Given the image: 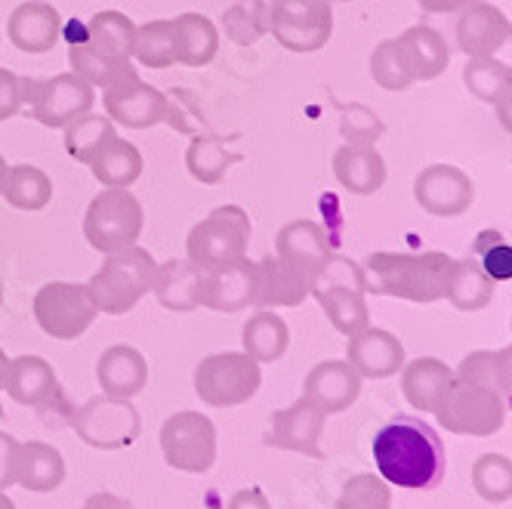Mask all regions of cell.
<instances>
[{
    "instance_id": "1",
    "label": "cell",
    "mask_w": 512,
    "mask_h": 509,
    "mask_svg": "<svg viewBox=\"0 0 512 509\" xmlns=\"http://www.w3.org/2000/svg\"><path fill=\"white\" fill-rule=\"evenodd\" d=\"M374 466L386 485L429 491L445 476V445L438 432L417 417H395L371 442Z\"/></svg>"
},
{
    "instance_id": "2",
    "label": "cell",
    "mask_w": 512,
    "mask_h": 509,
    "mask_svg": "<svg viewBox=\"0 0 512 509\" xmlns=\"http://www.w3.org/2000/svg\"><path fill=\"white\" fill-rule=\"evenodd\" d=\"M454 266L457 260L442 250H423V253L377 250L361 266V287L383 297L429 306L448 297Z\"/></svg>"
},
{
    "instance_id": "3",
    "label": "cell",
    "mask_w": 512,
    "mask_h": 509,
    "mask_svg": "<svg viewBox=\"0 0 512 509\" xmlns=\"http://www.w3.org/2000/svg\"><path fill=\"white\" fill-rule=\"evenodd\" d=\"M155 272L158 260L152 257V250H145L139 244L108 253L96 275L87 281V294L102 315H127L136 309L142 297L152 294L155 287Z\"/></svg>"
},
{
    "instance_id": "4",
    "label": "cell",
    "mask_w": 512,
    "mask_h": 509,
    "mask_svg": "<svg viewBox=\"0 0 512 509\" xmlns=\"http://www.w3.org/2000/svg\"><path fill=\"white\" fill-rule=\"evenodd\" d=\"M250 216L238 204H226L210 210L201 223L192 226L186 238L189 263H195L201 272L229 266L241 257H247L250 247Z\"/></svg>"
},
{
    "instance_id": "5",
    "label": "cell",
    "mask_w": 512,
    "mask_h": 509,
    "mask_svg": "<svg viewBox=\"0 0 512 509\" xmlns=\"http://www.w3.org/2000/svg\"><path fill=\"white\" fill-rule=\"evenodd\" d=\"M260 386L263 365L244 352H213L195 368V392L207 408H241Z\"/></svg>"
},
{
    "instance_id": "6",
    "label": "cell",
    "mask_w": 512,
    "mask_h": 509,
    "mask_svg": "<svg viewBox=\"0 0 512 509\" xmlns=\"http://www.w3.org/2000/svg\"><path fill=\"white\" fill-rule=\"evenodd\" d=\"M145 213L130 189H102L84 213V238L102 257L127 250L142 235Z\"/></svg>"
},
{
    "instance_id": "7",
    "label": "cell",
    "mask_w": 512,
    "mask_h": 509,
    "mask_svg": "<svg viewBox=\"0 0 512 509\" xmlns=\"http://www.w3.org/2000/svg\"><path fill=\"white\" fill-rule=\"evenodd\" d=\"M506 411H509V405L497 389L466 383V380L454 377V383H451L448 395L442 398V405H438L435 417H438V426L448 429L451 435L488 439V435L503 429Z\"/></svg>"
},
{
    "instance_id": "8",
    "label": "cell",
    "mask_w": 512,
    "mask_h": 509,
    "mask_svg": "<svg viewBox=\"0 0 512 509\" xmlns=\"http://www.w3.org/2000/svg\"><path fill=\"white\" fill-rule=\"evenodd\" d=\"M93 102L96 90L75 71H62L53 78H22V105H28L31 118L50 130H65L71 121L90 115Z\"/></svg>"
},
{
    "instance_id": "9",
    "label": "cell",
    "mask_w": 512,
    "mask_h": 509,
    "mask_svg": "<svg viewBox=\"0 0 512 509\" xmlns=\"http://www.w3.org/2000/svg\"><path fill=\"white\" fill-rule=\"evenodd\" d=\"M71 426H75L78 439L96 451H124L136 445L142 417L133 408V398L96 395L71 411Z\"/></svg>"
},
{
    "instance_id": "10",
    "label": "cell",
    "mask_w": 512,
    "mask_h": 509,
    "mask_svg": "<svg viewBox=\"0 0 512 509\" xmlns=\"http://www.w3.org/2000/svg\"><path fill=\"white\" fill-rule=\"evenodd\" d=\"M269 34L290 53H318L334 34L331 0H269Z\"/></svg>"
},
{
    "instance_id": "11",
    "label": "cell",
    "mask_w": 512,
    "mask_h": 509,
    "mask_svg": "<svg viewBox=\"0 0 512 509\" xmlns=\"http://www.w3.org/2000/svg\"><path fill=\"white\" fill-rule=\"evenodd\" d=\"M161 454L170 469L204 476L216 463V426L201 411H176L161 426Z\"/></svg>"
},
{
    "instance_id": "12",
    "label": "cell",
    "mask_w": 512,
    "mask_h": 509,
    "mask_svg": "<svg viewBox=\"0 0 512 509\" xmlns=\"http://www.w3.org/2000/svg\"><path fill=\"white\" fill-rule=\"evenodd\" d=\"M34 321L53 340H78L96 321V306L87 294V284L50 281L34 294Z\"/></svg>"
},
{
    "instance_id": "13",
    "label": "cell",
    "mask_w": 512,
    "mask_h": 509,
    "mask_svg": "<svg viewBox=\"0 0 512 509\" xmlns=\"http://www.w3.org/2000/svg\"><path fill=\"white\" fill-rule=\"evenodd\" d=\"M457 47L472 56H491L512 68V22L494 4H472L457 19Z\"/></svg>"
},
{
    "instance_id": "14",
    "label": "cell",
    "mask_w": 512,
    "mask_h": 509,
    "mask_svg": "<svg viewBox=\"0 0 512 509\" xmlns=\"http://www.w3.org/2000/svg\"><path fill=\"white\" fill-rule=\"evenodd\" d=\"M414 201L429 216L454 220V216H463L472 207L475 186L466 176V170L454 164H429L414 179Z\"/></svg>"
},
{
    "instance_id": "15",
    "label": "cell",
    "mask_w": 512,
    "mask_h": 509,
    "mask_svg": "<svg viewBox=\"0 0 512 509\" xmlns=\"http://www.w3.org/2000/svg\"><path fill=\"white\" fill-rule=\"evenodd\" d=\"M102 105L105 115L115 121V127L149 130L167 121L170 99L158 87L145 84L142 78H127L118 81L115 87L102 90Z\"/></svg>"
},
{
    "instance_id": "16",
    "label": "cell",
    "mask_w": 512,
    "mask_h": 509,
    "mask_svg": "<svg viewBox=\"0 0 512 509\" xmlns=\"http://www.w3.org/2000/svg\"><path fill=\"white\" fill-rule=\"evenodd\" d=\"M68 65L78 78H84L93 90H108L118 81L127 78H139V71L133 68V59H121L115 53H108L102 47H96L87 34H84V22H71L68 31Z\"/></svg>"
},
{
    "instance_id": "17",
    "label": "cell",
    "mask_w": 512,
    "mask_h": 509,
    "mask_svg": "<svg viewBox=\"0 0 512 509\" xmlns=\"http://www.w3.org/2000/svg\"><path fill=\"white\" fill-rule=\"evenodd\" d=\"M324 423H327V414L324 411H318L312 402H306V398H297L294 405H287V408H281V411L272 414L266 445L318 460L321 457Z\"/></svg>"
},
{
    "instance_id": "18",
    "label": "cell",
    "mask_w": 512,
    "mask_h": 509,
    "mask_svg": "<svg viewBox=\"0 0 512 509\" xmlns=\"http://www.w3.org/2000/svg\"><path fill=\"white\" fill-rule=\"evenodd\" d=\"M275 257L297 266L318 278V284L327 278V269L334 266V247L327 241V232L312 220H290L275 235Z\"/></svg>"
},
{
    "instance_id": "19",
    "label": "cell",
    "mask_w": 512,
    "mask_h": 509,
    "mask_svg": "<svg viewBox=\"0 0 512 509\" xmlns=\"http://www.w3.org/2000/svg\"><path fill=\"white\" fill-rule=\"evenodd\" d=\"M318 287V278H312L309 272L284 263L275 253L263 257L256 263V297L253 306L256 309H290L300 306L312 297V290Z\"/></svg>"
},
{
    "instance_id": "20",
    "label": "cell",
    "mask_w": 512,
    "mask_h": 509,
    "mask_svg": "<svg viewBox=\"0 0 512 509\" xmlns=\"http://www.w3.org/2000/svg\"><path fill=\"white\" fill-rule=\"evenodd\" d=\"M358 395H361V377L346 358L318 361L303 380V398L327 417L349 411L358 402Z\"/></svg>"
},
{
    "instance_id": "21",
    "label": "cell",
    "mask_w": 512,
    "mask_h": 509,
    "mask_svg": "<svg viewBox=\"0 0 512 509\" xmlns=\"http://www.w3.org/2000/svg\"><path fill=\"white\" fill-rule=\"evenodd\" d=\"M346 361L358 371L361 380H389L405 368V343L383 327H364L355 337H349Z\"/></svg>"
},
{
    "instance_id": "22",
    "label": "cell",
    "mask_w": 512,
    "mask_h": 509,
    "mask_svg": "<svg viewBox=\"0 0 512 509\" xmlns=\"http://www.w3.org/2000/svg\"><path fill=\"white\" fill-rule=\"evenodd\" d=\"M4 392L13 398L16 405L50 411L62 402V389L53 365L41 355H16L10 358L7 368V383Z\"/></svg>"
},
{
    "instance_id": "23",
    "label": "cell",
    "mask_w": 512,
    "mask_h": 509,
    "mask_svg": "<svg viewBox=\"0 0 512 509\" xmlns=\"http://www.w3.org/2000/svg\"><path fill=\"white\" fill-rule=\"evenodd\" d=\"M256 297V263L241 257L229 266L204 272L201 306L213 312H244Z\"/></svg>"
},
{
    "instance_id": "24",
    "label": "cell",
    "mask_w": 512,
    "mask_h": 509,
    "mask_svg": "<svg viewBox=\"0 0 512 509\" xmlns=\"http://www.w3.org/2000/svg\"><path fill=\"white\" fill-rule=\"evenodd\" d=\"M7 38L22 53H50L62 38V16L47 0H25L7 19Z\"/></svg>"
},
{
    "instance_id": "25",
    "label": "cell",
    "mask_w": 512,
    "mask_h": 509,
    "mask_svg": "<svg viewBox=\"0 0 512 509\" xmlns=\"http://www.w3.org/2000/svg\"><path fill=\"white\" fill-rule=\"evenodd\" d=\"M395 44H398V53H401V59H405V68H408V75L414 78V84L442 78L448 71V65H451L448 41L429 25L405 28L395 38Z\"/></svg>"
},
{
    "instance_id": "26",
    "label": "cell",
    "mask_w": 512,
    "mask_h": 509,
    "mask_svg": "<svg viewBox=\"0 0 512 509\" xmlns=\"http://www.w3.org/2000/svg\"><path fill=\"white\" fill-rule=\"evenodd\" d=\"M96 380L102 386V395L136 398L149 383V361L136 346H108L96 361Z\"/></svg>"
},
{
    "instance_id": "27",
    "label": "cell",
    "mask_w": 512,
    "mask_h": 509,
    "mask_svg": "<svg viewBox=\"0 0 512 509\" xmlns=\"http://www.w3.org/2000/svg\"><path fill=\"white\" fill-rule=\"evenodd\" d=\"M451 383H454V371L442 358L420 355L414 361H405V368H401V392H405L408 405L423 414L438 411Z\"/></svg>"
},
{
    "instance_id": "28",
    "label": "cell",
    "mask_w": 512,
    "mask_h": 509,
    "mask_svg": "<svg viewBox=\"0 0 512 509\" xmlns=\"http://www.w3.org/2000/svg\"><path fill=\"white\" fill-rule=\"evenodd\" d=\"M312 297L324 309L327 321L334 324V331H340L346 340L364 331V327H371V309H368V300H364L361 284H343V281L324 284L321 281L312 290Z\"/></svg>"
},
{
    "instance_id": "29",
    "label": "cell",
    "mask_w": 512,
    "mask_h": 509,
    "mask_svg": "<svg viewBox=\"0 0 512 509\" xmlns=\"http://www.w3.org/2000/svg\"><path fill=\"white\" fill-rule=\"evenodd\" d=\"M334 176L349 195H374L386 183V161L377 145H349L343 142L334 155Z\"/></svg>"
},
{
    "instance_id": "30",
    "label": "cell",
    "mask_w": 512,
    "mask_h": 509,
    "mask_svg": "<svg viewBox=\"0 0 512 509\" xmlns=\"http://www.w3.org/2000/svg\"><path fill=\"white\" fill-rule=\"evenodd\" d=\"M65 482V460L62 451L50 442H19L16 457V485L34 494H53Z\"/></svg>"
},
{
    "instance_id": "31",
    "label": "cell",
    "mask_w": 512,
    "mask_h": 509,
    "mask_svg": "<svg viewBox=\"0 0 512 509\" xmlns=\"http://www.w3.org/2000/svg\"><path fill=\"white\" fill-rule=\"evenodd\" d=\"M201 281H204V272L195 263L167 260V263H158L152 294L170 312H195L201 306Z\"/></svg>"
},
{
    "instance_id": "32",
    "label": "cell",
    "mask_w": 512,
    "mask_h": 509,
    "mask_svg": "<svg viewBox=\"0 0 512 509\" xmlns=\"http://www.w3.org/2000/svg\"><path fill=\"white\" fill-rule=\"evenodd\" d=\"M287 346H290V327L272 309L253 312L241 327V352L250 355L256 365H275V361L284 358Z\"/></svg>"
},
{
    "instance_id": "33",
    "label": "cell",
    "mask_w": 512,
    "mask_h": 509,
    "mask_svg": "<svg viewBox=\"0 0 512 509\" xmlns=\"http://www.w3.org/2000/svg\"><path fill=\"white\" fill-rule=\"evenodd\" d=\"M176 28V62L186 68H204L219 53V28L201 13H182L173 19Z\"/></svg>"
},
{
    "instance_id": "34",
    "label": "cell",
    "mask_w": 512,
    "mask_h": 509,
    "mask_svg": "<svg viewBox=\"0 0 512 509\" xmlns=\"http://www.w3.org/2000/svg\"><path fill=\"white\" fill-rule=\"evenodd\" d=\"M93 179L105 189H130L142 176V155L133 142L115 136L112 142L99 152V158L90 164Z\"/></svg>"
},
{
    "instance_id": "35",
    "label": "cell",
    "mask_w": 512,
    "mask_h": 509,
    "mask_svg": "<svg viewBox=\"0 0 512 509\" xmlns=\"http://www.w3.org/2000/svg\"><path fill=\"white\" fill-rule=\"evenodd\" d=\"M241 155L229 152L226 142L219 136H195L186 149V170L195 183L201 186H216L223 183V176L229 173L232 164H238Z\"/></svg>"
},
{
    "instance_id": "36",
    "label": "cell",
    "mask_w": 512,
    "mask_h": 509,
    "mask_svg": "<svg viewBox=\"0 0 512 509\" xmlns=\"http://www.w3.org/2000/svg\"><path fill=\"white\" fill-rule=\"evenodd\" d=\"M454 309L460 312H482L491 300H494V281L485 275V269L479 266L475 257H463L454 266L451 275V287L445 297Z\"/></svg>"
},
{
    "instance_id": "37",
    "label": "cell",
    "mask_w": 512,
    "mask_h": 509,
    "mask_svg": "<svg viewBox=\"0 0 512 509\" xmlns=\"http://www.w3.org/2000/svg\"><path fill=\"white\" fill-rule=\"evenodd\" d=\"M118 136L115 130V121L108 118V115H84L78 121H71L65 127V152L71 161H78V164H93L99 158V152L105 149L108 142H112Z\"/></svg>"
},
{
    "instance_id": "38",
    "label": "cell",
    "mask_w": 512,
    "mask_h": 509,
    "mask_svg": "<svg viewBox=\"0 0 512 509\" xmlns=\"http://www.w3.org/2000/svg\"><path fill=\"white\" fill-rule=\"evenodd\" d=\"M0 195L16 210H25V213L44 210L53 201V179L34 164H16L10 167L4 192Z\"/></svg>"
},
{
    "instance_id": "39",
    "label": "cell",
    "mask_w": 512,
    "mask_h": 509,
    "mask_svg": "<svg viewBox=\"0 0 512 509\" xmlns=\"http://www.w3.org/2000/svg\"><path fill=\"white\" fill-rule=\"evenodd\" d=\"M133 59L145 68H170L176 62V28L173 19H152L136 25Z\"/></svg>"
},
{
    "instance_id": "40",
    "label": "cell",
    "mask_w": 512,
    "mask_h": 509,
    "mask_svg": "<svg viewBox=\"0 0 512 509\" xmlns=\"http://www.w3.org/2000/svg\"><path fill=\"white\" fill-rule=\"evenodd\" d=\"M84 34L102 50L115 53L121 59H133L136 44V22L121 10H102L90 22H84Z\"/></svg>"
},
{
    "instance_id": "41",
    "label": "cell",
    "mask_w": 512,
    "mask_h": 509,
    "mask_svg": "<svg viewBox=\"0 0 512 509\" xmlns=\"http://www.w3.org/2000/svg\"><path fill=\"white\" fill-rule=\"evenodd\" d=\"M463 87L479 102L494 105L512 87V68L491 56H472L463 65Z\"/></svg>"
},
{
    "instance_id": "42",
    "label": "cell",
    "mask_w": 512,
    "mask_h": 509,
    "mask_svg": "<svg viewBox=\"0 0 512 509\" xmlns=\"http://www.w3.org/2000/svg\"><path fill=\"white\" fill-rule=\"evenodd\" d=\"M223 28L226 38L241 47L263 41L269 34V4H263V0H235L223 13Z\"/></svg>"
},
{
    "instance_id": "43",
    "label": "cell",
    "mask_w": 512,
    "mask_h": 509,
    "mask_svg": "<svg viewBox=\"0 0 512 509\" xmlns=\"http://www.w3.org/2000/svg\"><path fill=\"white\" fill-rule=\"evenodd\" d=\"M472 488L485 503L512 500V460L506 454H482L472 463Z\"/></svg>"
},
{
    "instance_id": "44",
    "label": "cell",
    "mask_w": 512,
    "mask_h": 509,
    "mask_svg": "<svg viewBox=\"0 0 512 509\" xmlns=\"http://www.w3.org/2000/svg\"><path fill=\"white\" fill-rule=\"evenodd\" d=\"M334 509H392V491L374 472H358L343 485Z\"/></svg>"
},
{
    "instance_id": "45",
    "label": "cell",
    "mask_w": 512,
    "mask_h": 509,
    "mask_svg": "<svg viewBox=\"0 0 512 509\" xmlns=\"http://www.w3.org/2000/svg\"><path fill=\"white\" fill-rule=\"evenodd\" d=\"M371 78L377 87L389 90V93H401V90H408L414 84V78L408 75V68H405V59H401L398 53V44L395 38H386L374 47L371 53Z\"/></svg>"
},
{
    "instance_id": "46",
    "label": "cell",
    "mask_w": 512,
    "mask_h": 509,
    "mask_svg": "<svg viewBox=\"0 0 512 509\" xmlns=\"http://www.w3.org/2000/svg\"><path fill=\"white\" fill-rule=\"evenodd\" d=\"M472 257L479 260V266L485 269V275L494 284L497 281H512V244L500 232L488 229V232H482L479 238H475Z\"/></svg>"
},
{
    "instance_id": "47",
    "label": "cell",
    "mask_w": 512,
    "mask_h": 509,
    "mask_svg": "<svg viewBox=\"0 0 512 509\" xmlns=\"http://www.w3.org/2000/svg\"><path fill=\"white\" fill-rule=\"evenodd\" d=\"M340 133L349 145H377V139L386 133L383 121L368 105H340Z\"/></svg>"
},
{
    "instance_id": "48",
    "label": "cell",
    "mask_w": 512,
    "mask_h": 509,
    "mask_svg": "<svg viewBox=\"0 0 512 509\" xmlns=\"http://www.w3.org/2000/svg\"><path fill=\"white\" fill-rule=\"evenodd\" d=\"M22 112V78L10 68H0V121Z\"/></svg>"
},
{
    "instance_id": "49",
    "label": "cell",
    "mask_w": 512,
    "mask_h": 509,
    "mask_svg": "<svg viewBox=\"0 0 512 509\" xmlns=\"http://www.w3.org/2000/svg\"><path fill=\"white\" fill-rule=\"evenodd\" d=\"M16 457H19V439L0 429V491L16 485Z\"/></svg>"
},
{
    "instance_id": "50",
    "label": "cell",
    "mask_w": 512,
    "mask_h": 509,
    "mask_svg": "<svg viewBox=\"0 0 512 509\" xmlns=\"http://www.w3.org/2000/svg\"><path fill=\"white\" fill-rule=\"evenodd\" d=\"M497 392L506 398V405L512 402V346L497 349Z\"/></svg>"
},
{
    "instance_id": "51",
    "label": "cell",
    "mask_w": 512,
    "mask_h": 509,
    "mask_svg": "<svg viewBox=\"0 0 512 509\" xmlns=\"http://www.w3.org/2000/svg\"><path fill=\"white\" fill-rule=\"evenodd\" d=\"M226 509H272V503L263 488H241L232 494Z\"/></svg>"
},
{
    "instance_id": "52",
    "label": "cell",
    "mask_w": 512,
    "mask_h": 509,
    "mask_svg": "<svg viewBox=\"0 0 512 509\" xmlns=\"http://www.w3.org/2000/svg\"><path fill=\"white\" fill-rule=\"evenodd\" d=\"M81 509H136V506L127 497H118L112 491H99V494H90Z\"/></svg>"
},
{
    "instance_id": "53",
    "label": "cell",
    "mask_w": 512,
    "mask_h": 509,
    "mask_svg": "<svg viewBox=\"0 0 512 509\" xmlns=\"http://www.w3.org/2000/svg\"><path fill=\"white\" fill-rule=\"evenodd\" d=\"M417 4H420L426 13H435V16H448V13H463L466 7L479 4V0H417Z\"/></svg>"
},
{
    "instance_id": "54",
    "label": "cell",
    "mask_w": 512,
    "mask_h": 509,
    "mask_svg": "<svg viewBox=\"0 0 512 509\" xmlns=\"http://www.w3.org/2000/svg\"><path fill=\"white\" fill-rule=\"evenodd\" d=\"M494 115H497V124L512 136V87L494 102Z\"/></svg>"
},
{
    "instance_id": "55",
    "label": "cell",
    "mask_w": 512,
    "mask_h": 509,
    "mask_svg": "<svg viewBox=\"0 0 512 509\" xmlns=\"http://www.w3.org/2000/svg\"><path fill=\"white\" fill-rule=\"evenodd\" d=\"M7 368H10V355L0 346V392H4V383H7Z\"/></svg>"
},
{
    "instance_id": "56",
    "label": "cell",
    "mask_w": 512,
    "mask_h": 509,
    "mask_svg": "<svg viewBox=\"0 0 512 509\" xmlns=\"http://www.w3.org/2000/svg\"><path fill=\"white\" fill-rule=\"evenodd\" d=\"M7 173H10V164L0 155V192H4V183H7Z\"/></svg>"
},
{
    "instance_id": "57",
    "label": "cell",
    "mask_w": 512,
    "mask_h": 509,
    "mask_svg": "<svg viewBox=\"0 0 512 509\" xmlns=\"http://www.w3.org/2000/svg\"><path fill=\"white\" fill-rule=\"evenodd\" d=\"M0 509H16V503L7 491H0Z\"/></svg>"
},
{
    "instance_id": "58",
    "label": "cell",
    "mask_w": 512,
    "mask_h": 509,
    "mask_svg": "<svg viewBox=\"0 0 512 509\" xmlns=\"http://www.w3.org/2000/svg\"><path fill=\"white\" fill-rule=\"evenodd\" d=\"M0 303H4V278H0Z\"/></svg>"
},
{
    "instance_id": "59",
    "label": "cell",
    "mask_w": 512,
    "mask_h": 509,
    "mask_svg": "<svg viewBox=\"0 0 512 509\" xmlns=\"http://www.w3.org/2000/svg\"><path fill=\"white\" fill-rule=\"evenodd\" d=\"M331 4H349V0H331Z\"/></svg>"
},
{
    "instance_id": "60",
    "label": "cell",
    "mask_w": 512,
    "mask_h": 509,
    "mask_svg": "<svg viewBox=\"0 0 512 509\" xmlns=\"http://www.w3.org/2000/svg\"><path fill=\"white\" fill-rule=\"evenodd\" d=\"M509 327H512V321H509Z\"/></svg>"
}]
</instances>
